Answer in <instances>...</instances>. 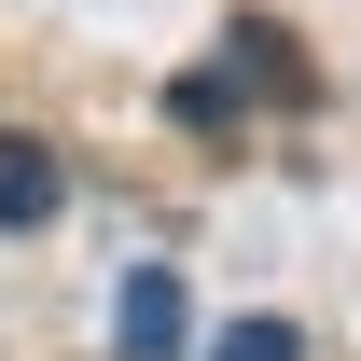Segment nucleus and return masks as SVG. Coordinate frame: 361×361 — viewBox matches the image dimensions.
<instances>
[{
    "label": "nucleus",
    "instance_id": "3",
    "mask_svg": "<svg viewBox=\"0 0 361 361\" xmlns=\"http://www.w3.org/2000/svg\"><path fill=\"white\" fill-rule=\"evenodd\" d=\"M223 70H250V97H306V70H292V28H264V14L223 42Z\"/></svg>",
    "mask_w": 361,
    "mask_h": 361
},
{
    "label": "nucleus",
    "instance_id": "2",
    "mask_svg": "<svg viewBox=\"0 0 361 361\" xmlns=\"http://www.w3.org/2000/svg\"><path fill=\"white\" fill-rule=\"evenodd\" d=\"M56 195H70V167H56L42 139H0V236H28V223H56Z\"/></svg>",
    "mask_w": 361,
    "mask_h": 361
},
{
    "label": "nucleus",
    "instance_id": "4",
    "mask_svg": "<svg viewBox=\"0 0 361 361\" xmlns=\"http://www.w3.org/2000/svg\"><path fill=\"white\" fill-rule=\"evenodd\" d=\"M167 111H180L195 139H223V126H236V84H223V70H180V84H167Z\"/></svg>",
    "mask_w": 361,
    "mask_h": 361
},
{
    "label": "nucleus",
    "instance_id": "1",
    "mask_svg": "<svg viewBox=\"0 0 361 361\" xmlns=\"http://www.w3.org/2000/svg\"><path fill=\"white\" fill-rule=\"evenodd\" d=\"M111 348L126 361H180V278L167 264H139L126 292H111Z\"/></svg>",
    "mask_w": 361,
    "mask_h": 361
},
{
    "label": "nucleus",
    "instance_id": "5",
    "mask_svg": "<svg viewBox=\"0 0 361 361\" xmlns=\"http://www.w3.org/2000/svg\"><path fill=\"white\" fill-rule=\"evenodd\" d=\"M209 361H306V334H292V319H236Z\"/></svg>",
    "mask_w": 361,
    "mask_h": 361
}]
</instances>
